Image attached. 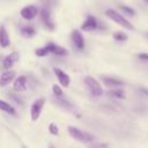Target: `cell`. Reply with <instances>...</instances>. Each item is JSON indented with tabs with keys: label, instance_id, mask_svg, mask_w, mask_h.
Returning <instances> with one entry per match:
<instances>
[{
	"label": "cell",
	"instance_id": "obj_2",
	"mask_svg": "<svg viewBox=\"0 0 148 148\" xmlns=\"http://www.w3.org/2000/svg\"><path fill=\"white\" fill-rule=\"evenodd\" d=\"M68 132H69L72 138L76 139L77 141H81V142H91L94 140V136L90 133L83 132V131H81V130H79V128H76L74 126H69L68 127Z\"/></svg>",
	"mask_w": 148,
	"mask_h": 148
},
{
	"label": "cell",
	"instance_id": "obj_16",
	"mask_svg": "<svg viewBox=\"0 0 148 148\" xmlns=\"http://www.w3.org/2000/svg\"><path fill=\"white\" fill-rule=\"evenodd\" d=\"M21 35L25 38H31L36 35V30L32 25H24L21 28Z\"/></svg>",
	"mask_w": 148,
	"mask_h": 148
},
{
	"label": "cell",
	"instance_id": "obj_32",
	"mask_svg": "<svg viewBox=\"0 0 148 148\" xmlns=\"http://www.w3.org/2000/svg\"><path fill=\"white\" fill-rule=\"evenodd\" d=\"M147 36H148V34H147Z\"/></svg>",
	"mask_w": 148,
	"mask_h": 148
},
{
	"label": "cell",
	"instance_id": "obj_23",
	"mask_svg": "<svg viewBox=\"0 0 148 148\" xmlns=\"http://www.w3.org/2000/svg\"><path fill=\"white\" fill-rule=\"evenodd\" d=\"M36 56H38V57H45V56H47L50 52H49V50H47V46L45 45L44 47H40V49H37L36 50Z\"/></svg>",
	"mask_w": 148,
	"mask_h": 148
},
{
	"label": "cell",
	"instance_id": "obj_27",
	"mask_svg": "<svg viewBox=\"0 0 148 148\" xmlns=\"http://www.w3.org/2000/svg\"><path fill=\"white\" fill-rule=\"evenodd\" d=\"M43 1H44V3L47 6V8H50L51 6L56 5V2H57V0H43Z\"/></svg>",
	"mask_w": 148,
	"mask_h": 148
},
{
	"label": "cell",
	"instance_id": "obj_26",
	"mask_svg": "<svg viewBox=\"0 0 148 148\" xmlns=\"http://www.w3.org/2000/svg\"><path fill=\"white\" fill-rule=\"evenodd\" d=\"M138 58H139L140 60L148 61V53H139V54H138Z\"/></svg>",
	"mask_w": 148,
	"mask_h": 148
},
{
	"label": "cell",
	"instance_id": "obj_12",
	"mask_svg": "<svg viewBox=\"0 0 148 148\" xmlns=\"http://www.w3.org/2000/svg\"><path fill=\"white\" fill-rule=\"evenodd\" d=\"M27 83H28L27 76L20 75L14 81V90L15 91H24V90H27Z\"/></svg>",
	"mask_w": 148,
	"mask_h": 148
},
{
	"label": "cell",
	"instance_id": "obj_17",
	"mask_svg": "<svg viewBox=\"0 0 148 148\" xmlns=\"http://www.w3.org/2000/svg\"><path fill=\"white\" fill-rule=\"evenodd\" d=\"M108 95L111 96V97H116V98H120V99H124L126 97L124 90L119 89V88H114V89H111L108 91Z\"/></svg>",
	"mask_w": 148,
	"mask_h": 148
},
{
	"label": "cell",
	"instance_id": "obj_4",
	"mask_svg": "<svg viewBox=\"0 0 148 148\" xmlns=\"http://www.w3.org/2000/svg\"><path fill=\"white\" fill-rule=\"evenodd\" d=\"M44 103H45V98L40 97L38 99H36L32 105H31V109H30V116H31V120H37L40 116V112H42V109L44 106Z\"/></svg>",
	"mask_w": 148,
	"mask_h": 148
},
{
	"label": "cell",
	"instance_id": "obj_28",
	"mask_svg": "<svg viewBox=\"0 0 148 148\" xmlns=\"http://www.w3.org/2000/svg\"><path fill=\"white\" fill-rule=\"evenodd\" d=\"M139 90H140L143 95H146V96L148 97V88H147V87H141V88H139Z\"/></svg>",
	"mask_w": 148,
	"mask_h": 148
},
{
	"label": "cell",
	"instance_id": "obj_25",
	"mask_svg": "<svg viewBox=\"0 0 148 148\" xmlns=\"http://www.w3.org/2000/svg\"><path fill=\"white\" fill-rule=\"evenodd\" d=\"M49 131H50V133L53 134V135H58V134H59V128H58V126H57L56 124H53V123L49 125Z\"/></svg>",
	"mask_w": 148,
	"mask_h": 148
},
{
	"label": "cell",
	"instance_id": "obj_7",
	"mask_svg": "<svg viewBox=\"0 0 148 148\" xmlns=\"http://www.w3.org/2000/svg\"><path fill=\"white\" fill-rule=\"evenodd\" d=\"M97 27H98V22H97L96 17L92 15H88L86 21L82 23L81 29L84 31H92V30L97 29Z\"/></svg>",
	"mask_w": 148,
	"mask_h": 148
},
{
	"label": "cell",
	"instance_id": "obj_22",
	"mask_svg": "<svg viewBox=\"0 0 148 148\" xmlns=\"http://www.w3.org/2000/svg\"><path fill=\"white\" fill-rule=\"evenodd\" d=\"M119 8H120V10H121V12H124L125 14H127V15H130V16L135 15V10H134L133 8H131V7H128V6L120 5V6H119Z\"/></svg>",
	"mask_w": 148,
	"mask_h": 148
},
{
	"label": "cell",
	"instance_id": "obj_3",
	"mask_svg": "<svg viewBox=\"0 0 148 148\" xmlns=\"http://www.w3.org/2000/svg\"><path fill=\"white\" fill-rule=\"evenodd\" d=\"M84 83L86 86L89 88L90 92L94 95V96H101L103 94V89H102V86L99 84V82L92 77V76H87L84 79Z\"/></svg>",
	"mask_w": 148,
	"mask_h": 148
},
{
	"label": "cell",
	"instance_id": "obj_21",
	"mask_svg": "<svg viewBox=\"0 0 148 148\" xmlns=\"http://www.w3.org/2000/svg\"><path fill=\"white\" fill-rule=\"evenodd\" d=\"M8 96H9L16 104H18V105H23V99H22L21 96H18L17 94H15V92H13V91H9V92H8Z\"/></svg>",
	"mask_w": 148,
	"mask_h": 148
},
{
	"label": "cell",
	"instance_id": "obj_8",
	"mask_svg": "<svg viewBox=\"0 0 148 148\" xmlns=\"http://www.w3.org/2000/svg\"><path fill=\"white\" fill-rule=\"evenodd\" d=\"M18 59H20V54H18V52H12L10 54L6 56L5 59L2 60V66H3V68H5V69H9V68H12L13 65H14L15 62L18 61Z\"/></svg>",
	"mask_w": 148,
	"mask_h": 148
},
{
	"label": "cell",
	"instance_id": "obj_15",
	"mask_svg": "<svg viewBox=\"0 0 148 148\" xmlns=\"http://www.w3.org/2000/svg\"><path fill=\"white\" fill-rule=\"evenodd\" d=\"M9 36L3 25H0V45L2 47H7L9 45Z\"/></svg>",
	"mask_w": 148,
	"mask_h": 148
},
{
	"label": "cell",
	"instance_id": "obj_19",
	"mask_svg": "<svg viewBox=\"0 0 148 148\" xmlns=\"http://www.w3.org/2000/svg\"><path fill=\"white\" fill-rule=\"evenodd\" d=\"M53 102L58 105V106H61V108H66V109H69L72 105H71V103L67 101V99H65L62 96L61 97H56L54 96V98H53Z\"/></svg>",
	"mask_w": 148,
	"mask_h": 148
},
{
	"label": "cell",
	"instance_id": "obj_1",
	"mask_svg": "<svg viewBox=\"0 0 148 148\" xmlns=\"http://www.w3.org/2000/svg\"><path fill=\"white\" fill-rule=\"evenodd\" d=\"M105 14H106V16H108L109 18H111L113 22L118 23V24L121 25L123 28H125V29H127V30H134L133 24H132L130 21H127V20H126L121 14H119L117 10L110 8V9H106Z\"/></svg>",
	"mask_w": 148,
	"mask_h": 148
},
{
	"label": "cell",
	"instance_id": "obj_31",
	"mask_svg": "<svg viewBox=\"0 0 148 148\" xmlns=\"http://www.w3.org/2000/svg\"><path fill=\"white\" fill-rule=\"evenodd\" d=\"M145 1H146V2H148V0H145Z\"/></svg>",
	"mask_w": 148,
	"mask_h": 148
},
{
	"label": "cell",
	"instance_id": "obj_30",
	"mask_svg": "<svg viewBox=\"0 0 148 148\" xmlns=\"http://www.w3.org/2000/svg\"><path fill=\"white\" fill-rule=\"evenodd\" d=\"M50 148H54V147H52V146H51V147H50Z\"/></svg>",
	"mask_w": 148,
	"mask_h": 148
},
{
	"label": "cell",
	"instance_id": "obj_11",
	"mask_svg": "<svg viewBox=\"0 0 148 148\" xmlns=\"http://www.w3.org/2000/svg\"><path fill=\"white\" fill-rule=\"evenodd\" d=\"M102 81L104 82L105 86L111 87V88H118L124 86V81L117 77H111V76H102Z\"/></svg>",
	"mask_w": 148,
	"mask_h": 148
},
{
	"label": "cell",
	"instance_id": "obj_14",
	"mask_svg": "<svg viewBox=\"0 0 148 148\" xmlns=\"http://www.w3.org/2000/svg\"><path fill=\"white\" fill-rule=\"evenodd\" d=\"M46 46H47V50H49L50 53H53L56 56H61V57L62 56H67V50L65 47H61V46L56 45L53 43H50Z\"/></svg>",
	"mask_w": 148,
	"mask_h": 148
},
{
	"label": "cell",
	"instance_id": "obj_10",
	"mask_svg": "<svg viewBox=\"0 0 148 148\" xmlns=\"http://www.w3.org/2000/svg\"><path fill=\"white\" fill-rule=\"evenodd\" d=\"M54 74L56 76L58 77L60 84L62 87H68L69 86V82H71V79H69V75L66 74L64 71H61L60 68H54Z\"/></svg>",
	"mask_w": 148,
	"mask_h": 148
},
{
	"label": "cell",
	"instance_id": "obj_13",
	"mask_svg": "<svg viewBox=\"0 0 148 148\" xmlns=\"http://www.w3.org/2000/svg\"><path fill=\"white\" fill-rule=\"evenodd\" d=\"M15 75L16 74H15L14 71H6V72H3L1 74V76H0V87L8 86L13 81V79L15 77Z\"/></svg>",
	"mask_w": 148,
	"mask_h": 148
},
{
	"label": "cell",
	"instance_id": "obj_20",
	"mask_svg": "<svg viewBox=\"0 0 148 148\" xmlns=\"http://www.w3.org/2000/svg\"><path fill=\"white\" fill-rule=\"evenodd\" d=\"M113 38L117 40V42H125V40H127V35L125 34V32H121V31H117V32H114L113 34Z\"/></svg>",
	"mask_w": 148,
	"mask_h": 148
},
{
	"label": "cell",
	"instance_id": "obj_5",
	"mask_svg": "<svg viewBox=\"0 0 148 148\" xmlns=\"http://www.w3.org/2000/svg\"><path fill=\"white\" fill-rule=\"evenodd\" d=\"M38 14V8L36 6H25L21 9V16L24 18V20H32L37 16Z\"/></svg>",
	"mask_w": 148,
	"mask_h": 148
},
{
	"label": "cell",
	"instance_id": "obj_29",
	"mask_svg": "<svg viewBox=\"0 0 148 148\" xmlns=\"http://www.w3.org/2000/svg\"><path fill=\"white\" fill-rule=\"evenodd\" d=\"M22 148H27V147H25V146H22Z\"/></svg>",
	"mask_w": 148,
	"mask_h": 148
},
{
	"label": "cell",
	"instance_id": "obj_9",
	"mask_svg": "<svg viewBox=\"0 0 148 148\" xmlns=\"http://www.w3.org/2000/svg\"><path fill=\"white\" fill-rule=\"evenodd\" d=\"M72 40L77 50H83L84 49V38L82 34L79 30H74L72 32Z\"/></svg>",
	"mask_w": 148,
	"mask_h": 148
},
{
	"label": "cell",
	"instance_id": "obj_24",
	"mask_svg": "<svg viewBox=\"0 0 148 148\" xmlns=\"http://www.w3.org/2000/svg\"><path fill=\"white\" fill-rule=\"evenodd\" d=\"M52 91H53V94H54L56 97H61V96H62V90H61V88H60L59 86H57V84H53V86H52Z\"/></svg>",
	"mask_w": 148,
	"mask_h": 148
},
{
	"label": "cell",
	"instance_id": "obj_18",
	"mask_svg": "<svg viewBox=\"0 0 148 148\" xmlns=\"http://www.w3.org/2000/svg\"><path fill=\"white\" fill-rule=\"evenodd\" d=\"M0 110L5 111V112H7V113H9V114H12V116H15V114H16L15 109H14L13 106H10L7 102L2 101V99H0Z\"/></svg>",
	"mask_w": 148,
	"mask_h": 148
},
{
	"label": "cell",
	"instance_id": "obj_6",
	"mask_svg": "<svg viewBox=\"0 0 148 148\" xmlns=\"http://www.w3.org/2000/svg\"><path fill=\"white\" fill-rule=\"evenodd\" d=\"M40 17H42V21L44 23V25L49 29V30H53L54 29V24L51 20V14H50V8L47 7H44L42 10H40Z\"/></svg>",
	"mask_w": 148,
	"mask_h": 148
}]
</instances>
